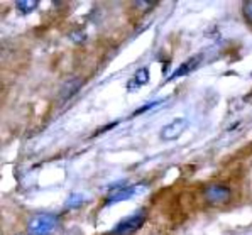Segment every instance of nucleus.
Returning <instances> with one entry per match:
<instances>
[{
	"label": "nucleus",
	"mask_w": 252,
	"mask_h": 235,
	"mask_svg": "<svg viewBox=\"0 0 252 235\" xmlns=\"http://www.w3.org/2000/svg\"><path fill=\"white\" fill-rule=\"evenodd\" d=\"M58 227V217L53 213L37 215L27 225V234L29 235H51L54 229Z\"/></svg>",
	"instance_id": "f257e3e1"
},
{
	"label": "nucleus",
	"mask_w": 252,
	"mask_h": 235,
	"mask_svg": "<svg viewBox=\"0 0 252 235\" xmlns=\"http://www.w3.org/2000/svg\"><path fill=\"white\" fill-rule=\"evenodd\" d=\"M83 202H85V198H83V195H80V193H73L69 198L66 200V208H78L83 205Z\"/></svg>",
	"instance_id": "1a4fd4ad"
},
{
	"label": "nucleus",
	"mask_w": 252,
	"mask_h": 235,
	"mask_svg": "<svg viewBox=\"0 0 252 235\" xmlns=\"http://www.w3.org/2000/svg\"><path fill=\"white\" fill-rule=\"evenodd\" d=\"M139 191V186H122V188H114V190L108 193L107 200H105V206L108 205H115L119 202H124V200H129L130 196H134Z\"/></svg>",
	"instance_id": "39448f33"
},
{
	"label": "nucleus",
	"mask_w": 252,
	"mask_h": 235,
	"mask_svg": "<svg viewBox=\"0 0 252 235\" xmlns=\"http://www.w3.org/2000/svg\"><path fill=\"white\" fill-rule=\"evenodd\" d=\"M146 220V213L144 211H135L132 213L130 217L124 218V220H120L117 225L112 229V232L108 235H132L137 232L139 229L142 227V223Z\"/></svg>",
	"instance_id": "f03ea898"
},
{
	"label": "nucleus",
	"mask_w": 252,
	"mask_h": 235,
	"mask_svg": "<svg viewBox=\"0 0 252 235\" xmlns=\"http://www.w3.org/2000/svg\"><path fill=\"white\" fill-rule=\"evenodd\" d=\"M161 103V100H156V102H153V103H147V105H144L142 109H139V110H135L134 112V115H139V114H144L146 110H151V109H154L156 105H159Z\"/></svg>",
	"instance_id": "9b49d317"
},
{
	"label": "nucleus",
	"mask_w": 252,
	"mask_h": 235,
	"mask_svg": "<svg viewBox=\"0 0 252 235\" xmlns=\"http://www.w3.org/2000/svg\"><path fill=\"white\" fill-rule=\"evenodd\" d=\"M232 196L230 188L223 186V184H210L205 190V198L210 203H227Z\"/></svg>",
	"instance_id": "20e7f679"
},
{
	"label": "nucleus",
	"mask_w": 252,
	"mask_h": 235,
	"mask_svg": "<svg viewBox=\"0 0 252 235\" xmlns=\"http://www.w3.org/2000/svg\"><path fill=\"white\" fill-rule=\"evenodd\" d=\"M147 82H149V71H147V68H141V69H137L135 75L129 80V83H127V90L129 91L139 90V88L144 87Z\"/></svg>",
	"instance_id": "0eeeda50"
},
{
	"label": "nucleus",
	"mask_w": 252,
	"mask_h": 235,
	"mask_svg": "<svg viewBox=\"0 0 252 235\" xmlns=\"http://www.w3.org/2000/svg\"><path fill=\"white\" fill-rule=\"evenodd\" d=\"M37 5H39L37 0H19V2L15 3V7H17V10L21 14H31Z\"/></svg>",
	"instance_id": "6e6552de"
},
{
	"label": "nucleus",
	"mask_w": 252,
	"mask_h": 235,
	"mask_svg": "<svg viewBox=\"0 0 252 235\" xmlns=\"http://www.w3.org/2000/svg\"><path fill=\"white\" fill-rule=\"evenodd\" d=\"M200 59H201L200 56H195V58H191V59L185 61V63L181 64V66L178 68L176 71H174L173 75L169 76L168 80H166V82H173V80H178V78H181V76H185V75H188V73H191L193 69H195L196 66H198Z\"/></svg>",
	"instance_id": "423d86ee"
},
{
	"label": "nucleus",
	"mask_w": 252,
	"mask_h": 235,
	"mask_svg": "<svg viewBox=\"0 0 252 235\" xmlns=\"http://www.w3.org/2000/svg\"><path fill=\"white\" fill-rule=\"evenodd\" d=\"M242 12H244V17H246L247 22L252 24V2H246L242 5Z\"/></svg>",
	"instance_id": "9d476101"
},
{
	"label": "nucleus",
	"mask_w": 252,
	"mask_h": 235,
	"mask_svg": "<svg viewBox=\"0 0 252 235\" xmlns=\"http://www.w3.org/2000/svg\"><path fill=\"white\" fill-rule=\"evenodd\" d=\"M186 127H188V120L185 117L173 118L169 124H166L161 129V139H164V141H174V139H178L185 132Z\"/></svg>",
	"instance_id": "7ed1b4c3"
},
{
	"label": "nucleus",
	"mask_w": 252,
	"mask_h": 235,
	"mask_svg": "<svg viewBox=\"0 0 252 235\" xmlns=\"http://www.w3.org/2000/svg\"><path fill=\"white\" fill-rule=\"evenodd\" d=\"M135 7H141V9H151L154 7V2H134Z\"/></svg>",
	"instance_id": "f8f14e48"
}]
</instances>
